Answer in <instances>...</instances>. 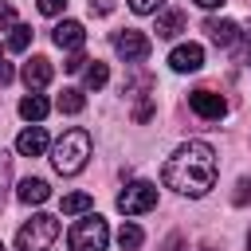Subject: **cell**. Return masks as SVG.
Here are the masks:
<instances>
[{"instance_id":"cell-1","label":"cell","mask_w":251,"mask_h":251,"mask_svg":"<svg viewBox=\"0 0 251 251\" xmlns=\"http://www.w3.org/2000/svg\"><path fill=\"white\" fill-rule=\"evenodd\" d=\"M216 169H220V161H216V149L208 141H184L165 161L161 180H165V188L196 200V196H204L216 184Z\"/></svg>"},{"instance_id":"cell-2","label":"cell","mask_w":251,"mask_h":251,"mask_svg":"<svg viewBox=\"0 0 251 251\" xmlns=\"http://www.w3.org/2000/svg\"><path fill=\"white\" fill-rule=\"evenodd\" d=\"M86 161H90V133H86L82 126L67 129V133L51 145V165H55L59 176H75V173H82Z\"/></svg>"},{"instance_id":"cell-3","label":"cell","mask_w":251,"mask_h":251,"mask_svg":"<svg viewBox=\"0 0 251 251\" xmlns=\"http://www.w3.org/2000/svg\"><path fill=\"white\" fill-rule=\"evenodd\" d=\"M67 243H71V251H106V243H110V224H106L98 212H86V216L75 220V227L67 231Z\"/></svg>"},{"instance_id":"cell-4","label":"cell","mask_w":251,"mask_h":251,"mask_svg":"<svg viewBox=\"0 0 251 251\" xmlns=\"http://www.w3.org/2000/svg\"><path fill=\"white\" fill-rule=\"evenodd\" d=\"M59 239V220L47 212H35L20 231H16V247L20 251H51V243Z\"/></svg>"},{"instance_id":"cell-5","label":"cell","mask_w":251,"mask_h":251,"mask_svg":"<svg viewBox=\"0 0 251 251\" xmlns=\"http://www.w3.org/2000/svg\"><path fill=\"white\" fill-rule=\"evenodd\" d=\"M153 208H157V184H149V180H129L118 192L122 216H141V212H153Z\"/></svg>"},{"instance_id":"cell-6","label":"cell","mask_w":251,"mask_h":251,"mask_svg":"<svg viewBox=\"0 0 251 251\" xmlns=\"http://www.w3.org/2000/svg\"><path fill=\"white\" fill-rule=\"evenodd\" d=\"M114 51H118V59H126V67H133V63H145V59H149L153 39H149L145 31L126 27V31H118V35H114Z\"/></svg>"},{"instance_id":"cell-7","label":"cell","mask_w":251,"mask_h":251,"mask_svg":"<svg viewBox=\"0 0 251 251\" xmlns=\"http://www.w3.org/2000/svg\"><path fill=\"white\" fill-rule=\"evenodd\" d=\"M188 106H192V114H200L204 122H220V118L227 114V102H224V94H216V90H208V86L192 90V94H188Z\"/></svg>"},{"instance_id":"cell-8","label":"cell","mask_w":251,"mask_h":251,"mask_svg":"<svg viewBox=\"0 0 251 251\" xmlns=\"http://www.w3.org/2000/svg\"><path fill=\"white\" fill-rule=\"evenodd\" d=\"M169 67H173L176 75L200 71V67H204V47H200V43H176L173 55H169Z\"/></svg>"},{"instance_id":"cell-9","label":"cell","mask_w":251,"mask_h":251,"mask_svg":"<svg viewBox=\"0 0 251 251\" xmlns=\"http://www.w3.org/2000/svg\"><path fill=\"white\" fill-rule=\"evenodd\" d=\"M51 39H55V47H63V51H82V43H86V27H82L78 20H63V24H55Z\"/></svg>"},{"instance_id":"cell-10","label":"cell","mask_w":251,"mask_h":251,"mask_svg":"<svg viewBox=\"0 0 251 251\" xmlns=\"http://www.w3.org/2000/svg\"><path fill=\"white\" fill-rule=\"evenodd\" d=\"M204 31H208V39H212L216 47H227V51H231V47L239 43V35H243L235 20H204Z\"/></svg>"},{"instance_id":"cell-11","label":"cell","mask_w":251,"mask_h":251,"mask_svg":"<svg viewBox=\"0 0 251 251\" xmlns=\"http://www.w3.org/2000/svg\"><path fill=\"white\" fill-rule=\"evenodd\" d=\"M51 75H55V71H51V59H43V55H31V59L24 63V86L35 90V94L51 82Z\"/></svg>"},{"instance_id":"cell-12","label":"cell","mask_w":251,"mask_h":251,"mask_svg":"<svg viewBox=\"0 0 251 251\" xmlns=\"http://www.w3.org/2000/svg\"><path fill=\"white\" fill-rule=\"evenodd\" d=\"M47 149V129L43 126H27L20 137H16V153L20 157H39Z\"/></svg>"},{"instance_id":"cell-13","label":"cell","mask_w":251,"mask_h":251,"mask_svg":"<svg viewBox=\"0 0 251 251\" xmlns=\"http://www.w3.org/2000/svg\"><path fill=\"white\" fill-rule=\"evenodd\" d=\"M184 24H188V16L180 12V8H169V12H161L157 16V39H176L180 31H184Z\"/></svg>"},{"instance_id":"cell-14","label":"cell","mask_w":251,"mask_h":251,"mask_svg":"<svg viewBox=\"0 0 251 251\" xmlns=\"http://www.w3.org/2000/svg\"><path fill=\"white\" fill-rule=\"evenodd\" d=\"M47 114H51V102H47L43 94L27 90V94L20 98V118H24V122H35V126H39V122H43Z\"/></svg>"},{"instance_id":"cell-15","label":"cell","mask_w":251,"mask_h":251,"mask_svg":"<svg viewBox=\"0 0 251 251\" xmlns=\"http://www.w3.org/2000/svg\"><path fill=\"white\" fill-rule=\"evenodd\" d=\"M24 204H43L47 196H51V184L43 180V176H27V180H20V192H16Z\"/></svg>"},{"instance_id":"cell-16","label":"cell","mask_w":251,"mask_h":251,"mask_svg":"<svg viewBox=\"0 0 251 251\" xmlns=\"http://www.w3.org/2000/svg\"><path fill=\"white\" fill-rule=\"evenodd\" d=\"M149 90H153V75L141 71V63H133L129 67V78L122 82V94H149Z\"/></svg>"},{"instance_id":"cell-17","label":"cell","mask_w":251,"mask_h":251,"mask_svg":"<svg viewBox=\"0 0 251 251\" xmlns=\"http://www.w3.org/2000/svg\"><path fill=\"white\" fill-rule=\"evenodd\" d=\"M90 204H94V200H90V192H67L59 208H63V216H86V212H90Z\"/></svg>"},{"instance_id":"cell-18","label":"cell","mask_w":251,"mask_h":251,"mask_svg":"<svg viewBox=\"0 0 251 251\" xmlns=\"http://www.w3.org/2000/svg\"><path fill=\"white\" fill-rule=\"evenodd\" d=\"M63 114H82V106H86V98H82V90L78 86H63V94H59V102H55Z\"/></svg>"},{"instance_id":"cell-19","label":"cell","mask_w":251,"mask_h":251,"mask_svg":"<svg viewBox=\"0 0 251 251\" xmlns=\"http://www.w3.org/2000/svg\"><path fill=\"white\" fill-rule=\"evenodd\" d=\"M141 243H145V231H141L137 224H122V227H118V247H122V251H137Z\"/></svg>"},{"instance_id":"cell-20","label":"cell","mask_w":251,"mask_h":251,"mask_svg":"<svg viewBox=\"0 0 251 251\" xmlns=\"http://www.w3.org/2000/svg\"><path fill=\"white\" fill-rule=\"evenodd\" d=\"M106 82H110V67H106V63H98V59H94V63H90V67H86V90H102V86H106Z\"/></svg>"},{"instance_id":"cell-21","label":"cell","mask_w":251,"mask_h":251,"mask_svg":"<svg viewBox=\"0 0 251 251\" xmlns=\"http://www.w3.org/2000/svg\"><path fill=\"white\" fill-rule=\"evenodd\" d=\"M27 43H31V27L27 24H16L12 35H8V51H27Z\"/></svg>"},{"instance_id":"cell-22","label":"cell","mask_w":251,"mask_h":251,"mask_svg":"<svg viewBox=\"0 0 251 251\" xmlns=\"http://www.w3.org/2000/svg\"><path fill=\"white\" fill-rule=\"evenodd\" d=\"M247 200H251V176H239V180H235V192H231V204L243 208Z\"/></svg>"},{"instance_id":"cell-23","label":"cell","mask_w":251,"mask_h":251,"mask_svg":"<svg viewBox=\"0 0 251 251\" xmlns=\"http://www.w3.org/2000/svg\"><path fill=\"white\" fill-rule=\"evenodd\" d=\"M8 176H12V157L0 153V204H4V192H8Z\"/></svg>"},{"instance_id":"cell-24","label":"cell","mask_w":251,"mask_h":251,"mask_svg":"<svg viewBox=\"0 0 251 251\" xmlns=\"http://www.w3.org/2000/svg\"><path fill=\"white\" fill-rule=\"evenodd\" d=\"M184 247H188V239H184L180 231H169L165 243H161V251H184Z\"/></svg>"},{"instance_id":"cell-25","label":"cell","mask_w":251,"mask_h":251,"mask_svg":"<svg viewBox=\"0 0 251 251\" xmlns=\"http://www.w3.org/2000/svg\"><path fill=\"white\" fill-rule=\"evenodd\" d=\"M161 4H165V0H129V8H133L137 16H153Z\"/></svg>"},{"instance_id":"cell-26","label":"cell","mask_w":251,"mask_h":251,"mask_svg":"<svg viewBox=\"0 0 251 251\" xmlns=\"http://www.w3.org/2000/svg\"><path fill=\"white\" fill-rule=\"evenodd\" d=\"M86 63H90V59H86V55H82V51H71V59H67V63H63V67H67V71H71V75H78V71H86Z\"/></svg>"},{"instance_id":"cell-27","label":"cell","mask_w":251,"mask_h":251,"mask_svg":"<svg viewBox=\"0 0 251 251\" xmlns=\"http://www.w3.org/2000/svg\"><path fill=\"white\" fill-rule=\"evenodd\" d=\"M12 27H16V8L0 4V31H12Z\"/></svg>"},{"instance_id":"cell-28","label":"cell","mask_w":251,"mask_h":251,"mask_svg":"<svg viewBox=\"0 0 251 251\" xmlns=\"http://www.w3.org/2000/svg\"><path fill=\"white\" fill-rule=\"evenodd\" d=\"M149 118H153V102H149V98H141V102L133 106V122H149Z\"/></svg>"},{"instance_id":"cell-29","label":"cell","mask_w":251,"mask_h":251,"mask_svg":"<svg viewBox=\"0 0 251 251\" xmlns=\"http://www.w3.org/2000/svg\"><path fill=\"white\" fill-rule=\"evenodd\" d=\"M63 8H67V0H39V12L43 16H59Z\"/></svg>"},{"instance_id":"cell-30","label":"cell","mask_w":251,"mask_h":251,"mask_svg":"<svg viewBox=\"0 0 251 251\" xmlns=\"http://www.w3.org/2000/svg\"><path fill=\"white\" fill-rule=\"evenodd\" d=\"M90 12L94 16H110L114 12V0H90Z\"/></svg>"},{"instance_id":"cell-31","label":"cell","mask_w":251,"mask_h":251,"mask_svg":"<svg viewBox=\"0 0 251 251\" xmlns=\"http://www.w3.org/2000/svg\"><path fill=\"white\" fill-rule=\"evenodd\" d=\"M12 78H16V71H12V63H4V59H0V86H8Z\"/></svg>"},{"instance_id":"cell-32","label":"cell","mask_w":251,"mask_h":251,"mask_svg":"<svg viewBox=\"0 0 251 251\" xmlns=\"http://www.w3.org/2000/svg\"><path fill=\"white\" fill-rule=\"evenodd\" d=\"M227 0H196V8H204V12H212V8H224Z\"/></svg>"},{"instance_id":"cell-33","label":"cell","mask_w":251,"mask_h":251,"mask_svg":"<svg viewBox=\"0 0 251 251\" xmlns=\"http://www.w3.org/2000/svg\"><path fill=\"white\" fill-rule=\"evenodd\" d=\"M200 251H216V247H212V243H204V247H200Z\"/></svg>"},{"instance_id":"cell-34","label":"cell","mask_w":251,"mask_h":251,"mask_svg":"<svg viewBox=\"0 0 251 251\" xmlns=\"http://www.w3.org/2000/svg\"><path fill=\"white\" fill-rule=\"evenodd\" d=\"M247 251H251V231H247Z\"/></svg>"},{"instance_id":"cell-35","label":"cell","mask_w":251,"mask_h":251,"mask_svg":"<svg viewBox=\"0 0 251 251\" xmlns=\"http://www.w3.org/2000/svg\"><path fill=\"white\" fill-rule=\"evenodd\" d=\"M0 251H8V247H4V239H0Z\"/></svg>"},{"instance_id":"cell-36","label":"cell","mask_w":251,"mask_h":251,"mask_svg":"<svg viewBox=\"0 0 251 251\" xmlns=\"http://www.w3.org/2000/svg\"><path fill=\"white\" fill-rule=\"evenodd\" d=\"M247 63H251V51H247Z\"/></svg>"}]
</instances>
